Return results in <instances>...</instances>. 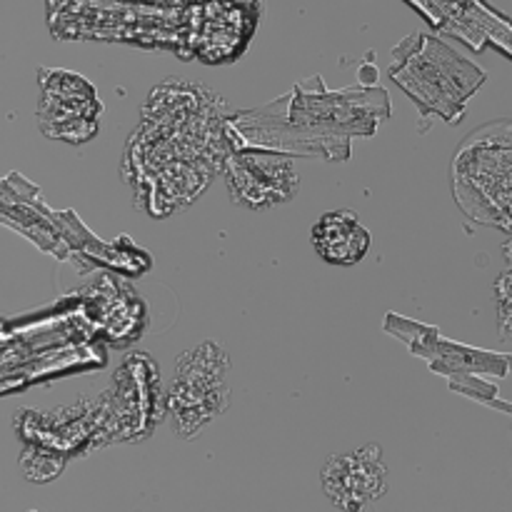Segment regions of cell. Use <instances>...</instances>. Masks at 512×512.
I'll list each match as a JSON object with an SVG mask.
<instances>
[{
  "mask_svg": "<svg viewBox=\"0 0 512 512\" xmlns=\"http://www.w3.org/2000/svg\"><path fill=\"white\" fill-rule=\"evenodd\" d=\"M508 270L495 283V298H498V328L505 340H512V245L505 248Z\"/></svg>",
  "mask_w": 512,
  "mask_h": 512,
  "instance_id": "obj_8",
  "label": "cell"
},
{
  "mask_svg": "<svg viewBox=\"0 0 512 512\" xmlns=\"http://www.w3.org/2000/svg\"><path fill=\"white\" fill-rule=\"evenodd\" d=\"M323 490L330 503L340 510H363L388 493V468L383 463V448L375 443L353 450L348 455H333L325 463Z\"/></svg>",
  "mask_w": 512,
  "mask_h": 512,
  "instance_id": "obj_6",
  "label": "cell"
},
{
  "mask_svg": "<svg viewBox=\"0 0 512 512\" xmlns=\"http://www.w3.org/2000/svg\"><path fill=\"white\" fill-rule=\"evenodd\" d=\"M228 368V355L215 343H203L180 355L165 398L175 435L195 438L210 420L225 413L230 403Z\"/></svg>",
  "mask_w": 512,
  "mask_h": 512,
  "instance_id": "obj_4",
  "label": "cell"
},
{
  "mask_svg": "<svg viewBox=\"0 0 512 512\" xmlns=\"http://www.w3.org/2000/svg\"><path fill=\"white\" fill-rule=\"evenodd\" d=\"M450 188L470 220L512 235V118L490 120L458 145Z\"/></svg>",
  "mask_w": 512,
  "mask_h": 512,
  "instance_id": "obj_2",
  "label": "cell"
},
{
  "mask_svg": "<svg viewBox=\"0 0 512 512\" xmlns=\"http://www.w3.org/2000/svg\"><path fill=\"white\" fill-rule=\"evenodd\" d=\"M223 175L230 198L248 210H268L288 203L300 188L293 158L270 148H235L225 160Z\"/></svg>",
  "mask_w": 512,
  "mask_h": 512,
  "instance_id": "obj_5",
  "label": "cell"
},
{
  "mask_svg": "<svg viewBox=\"0 0 512 512\" xmlns=\"http://www.w3.org/2000/svg\"><path fill=\"white\" fill-rule=\"evenodd\" d=\"M235 150L220 100L203 85H160L145 105L125 158V175L153 218H165L203 195Z\"/></svg>",
  "mask_w": 512,
  "mask_h": 512,
  "instance_id": "obj_1",
  "label": "cell"
},
{
  "mask_svg": "<svg viewBox=\"0 0 512 512\" xmlns=\"http://www.w3.org/2000/svg\"><path fill=\"white\" fill-rule=\"evenodd\" d=\"M390 78L423 108L448 123L463 120L465 103L485 83L483 68L428 33H415L393 50Z\"/></svg>",
  "mask_w": 512,
  "mask_h": 512,
  "instance_id": "obj_3",
  "label": "cell"
},
{
  "mask_svg": "<svg viewBox=\"0 0 512 512\" xmlns=\"http://www.w3.org/2000/svg\"><path fill=\"white\" fill-rule=\"evenodd\" d=\"M313 248L325 263L330 265H348L360 263L370 250V233L353 210H330L320 215L318 223L313 225Z\"/></svg>",
  "mask_w": 512,
  "mask_h": 512,
  "instance_id": "obj_7",
  "label": "cell"
}]
</instances>
